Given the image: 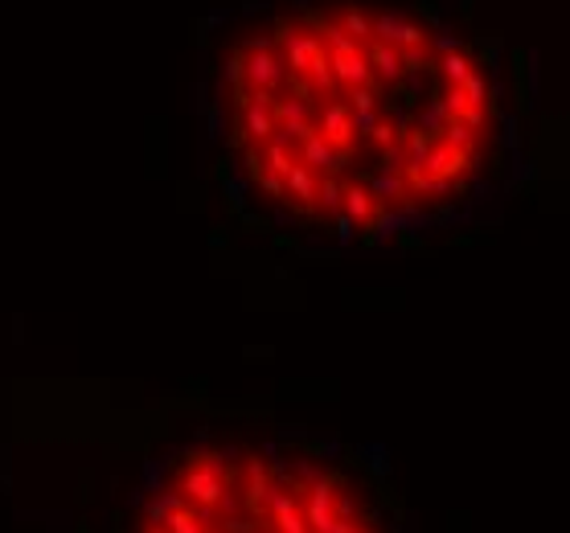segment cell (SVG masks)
<instances>
[{
    "label": "cell",
    "mask_w": 570,
    "mask_h": 533,
    "mask_svg": "<svg viewBox=\"0 0 570 533\" xmlns=\"http://www.w3.org/2000/svg\"><path fill=\"white\" fill-rule=\"evenodd\" d=\"M107 533H419L386 455L308 427L218 418L165 440Z\"/></svg>",
    "instance_id": "6da1fadb"
}]
</instances>
